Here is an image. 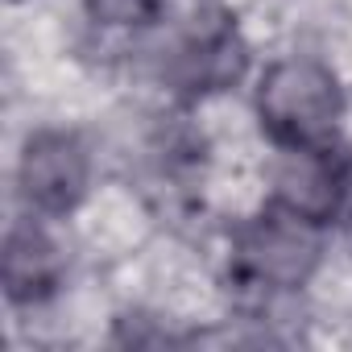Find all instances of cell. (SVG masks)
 <instances>
[{
    "label": "cell",
    "instance_id": "6da1fadb",
    "mask_svg": "<svg viewBox=\"0 0 352 352\" xmlns=\"http://www.w3.org/2000/svg\"><path fill=\"white\" fill-rule=\"evenodd\" d=\"M257 116L278 149H336L344 124L340 79L315 58H282L257 87Z\"/></svg>",
    "mask_w": 352,
    "mask_h": 352
},
{
    "label": "cell",
    "instance_id": "7a4b0ae2",
    "mask_svg": "<svg viewBox=\"0 0 352 352\" xmlns=\"http://www.w3.org/2000/svg\"><path fill=\"white\" fill-rule=\"evenodd\" d=\"M323 253V224L274 204L253 216L232 241V274L261 290L302 286Z\"/></svg>",
    "mask_w": 352,
    "mask_h": 352
},
{
    "label": "cell",
    "instance_id": "3957f363",
    "mask_svg": "<svg viewBox=\"0 0 352 352\" xmlns=\"http://www.w3.org/2000/svg\"><path fill=\"white\" fill-rule=\"evenodd\" d=\"M87 174H91V162L83 141L63 129H42L25 141L17 187L25 208H34L38 216H67L87 195Z\"/></svg>",
    "mask_w": 352,
    "mask_h": 352
},
{
    "label": "cell",
    "instance_id": "277c9868",
    "mask_svg": "<svg viewBox=\"0 0 352 352\" xmlns=\"http://www.w3.org/2000/svg\"><path fill=\"white\" fill-rule=\"evenodd\" d=\"M245 58H249L245 42L236 38V25L228 17L195 21L179 42H174V50L166 58V79L187 96L224 91V87H232L241 79Z\"/></svg>",
    "mask_w": 352,
    "mask_h": 352
},
{
    "label": "cell",
    "instance_id": "5b68a950",
    "mask_svg": "<svg viewBox=\"0 0 352 352\" xmlns=\"http://www.w3.org/2000/svg\"><path fill=\"white\" fill-rule=\"evenodd\" d=\"M344 191H348V174L331 149H302V153L286 149V166L278 170L274 204H282L315 224H331L344 204Z\"/></svg>",
    "mask_w": 352,
    "mask_h": 352
},
{
    "label": "cell",
    "instance_id": "8992f818",
    "mask_svg": "<svg viewBox=\"0 0 352 352\" xmlns=\"http://www.w3.org/2000/svg\"><path fill=\"white\" fill-rule=\"evenodd\" d=\"M0 278H5L9 302H42L58 290L63 278V257L50 232L38 220H17L5 236V253H0Z\"/></svg>",
    "mask_w": 352,
    "mask_h": 352
},
{
    "label": "cell",
    "instance_id": "52a82bcc",
    "mask_svg": "<svg viewBox=\"0 0 352 352\" xmlns=\"http://www.w3.org/2000/svg\"><path fill=\"white\" fill-rule=\"evenodd\" d=\"M162 0H87V13L96 25H112V30H124V25H141V21H153Z\"/></svg>",
    "mask_w": 352,
    "mask_h": 352
}]
</instances>
